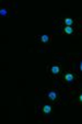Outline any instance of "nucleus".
Returning <instances> with one entry per match:
<instances>
[{"label": "nucleus", "mask_w": 82, "mask_h": 124, "mask_svg": "<svg viewBox=\"0 0 82 124\" xmlns=\"http://www.w3.org/2000/svg\"><path fill=\"white\" fill-rule=\"evenodd\" d=\"M64 78H65V80H66L67 84H71V82H73L76 80L77 75H75L73 72H67V74L64 76Z\"/></svg>", "instance_id": "1"}, {"label": "nucleus", "mask_w": 82, "mask_h": 124, "mask_svg": "<svg viewBox=\"0 0 82 124\" xmlns=\"http://www.w3.org/2000/svg\"><path fill=\"white\" fill-rule=\"evenodd\" d=\"M58 96H59V92L55 91V90L49 91L47 93V98H48V100H50V101H56V100H57V98H58Z\"/></svg>", "instance_id": "2"}, {"label": "nucleus", "mask_w": 82, "mask_h": 124, "mask_svg": "<svg viewBox=\"0 0 82 124\" xmlns=\"http://www.w3.org/2000/svg\"><path fill=\"white\" fill-rule=\"evenodd\" d=\"M50 72L53 75H58L60 72V66L59 65H53L50 67Z\"/></svg>", "instance_id": "3"}, {"label": "nucleus", "mask_w": 82, "mask_h": 124, "mask_svg": "<svg viewBox=\"0 0 82 124\" xmlns=\"http://www.w3.org/2000/svg\"><path fill=\"white\" fill-rule=\"evenodd\" d=\"M50 112H52V105H49V104H45L44 107H43V113L49 114Z\"/></svg>", "instance_id": "4"}, {"label": "nucleus", "mask_w": 82, "mask_h": 124, "mask_svg": "<svg viewBox=\"0 0 82 124\" xmlns=\"http://www.w3.org/2000/svg\"><path fill=\"white\" fill-rule=\"evenodd\" d=\"M73 19H71V18H67V19H65V23L67 26H71L72 24H73Z\"/></svg>", "instance_id": "5"}, {"label": "nucleus", "mask_w": 82, "mask_h": 124, "mask_svg": "<svg viewBox=\"0 0 82 124\" xmlns=\"http://www.w3.org/2000/svg\"><path fill=\"white\" fill-rule=\"evenodd\" d=\"M65 32L67 33V34H73L75 30H73V27H71V26H66L65 27Z\"/></svg>", "instance_id": "6"}, {"label": "nucleus", "mask_w": 82, "mask_h": 124, "mask_svg": "<svg viewBox=\"0 0 82 124\" xmlns=\"http://www.w3.org/2000/svg\"><path fill=\"white\" fill-rule=\"evenodd\" d=\"M41 41H42L43 43H47L48 41H49V36L46 34H43L42 36H41Z\"/></svg>", "instance_id": "7"}, {"label": "nucleus", "mask_w": 82, "mask_h": 124, "mask_svg": "<svg viewBox=\"0 0 82 124\" xmlns=\"http://www.w3.org/2000/svg\"><path fill=\"white\" fill-rule=\"evenodd\" d=\"M0 15H2V17L8 15V10L6 8H1V9H0Z\"/></svg>", "instance_id": "8"}, {"label": "nucleus", "mask_w": 82, "mask_h": 124, "mask_svg": "<svg viewBox=\"0 0 82 124\" xmlns=\"http://www.w3.org/2000/svg\"><path fill=\"white\" fill-rule=\"evenodd\" d=\"M79 68H80V72H82V60L80 62V65H79Z\"/></svg>", "instance_id": "9"}, {"label": "nucleus", "mask_w": 82, "mask_h": 124, "mask_svg": "<svg viewBox=\"0 0 82 124\" xmlns=\"http://www.w3.org/2000/svg\"><path fill=\"white\" fill-rule=\"evenodd\" d=\"M79 98H80V101L82 102V93H80V96H79Z\"/></svg>", "instance_id": "10"}]
</instances>
